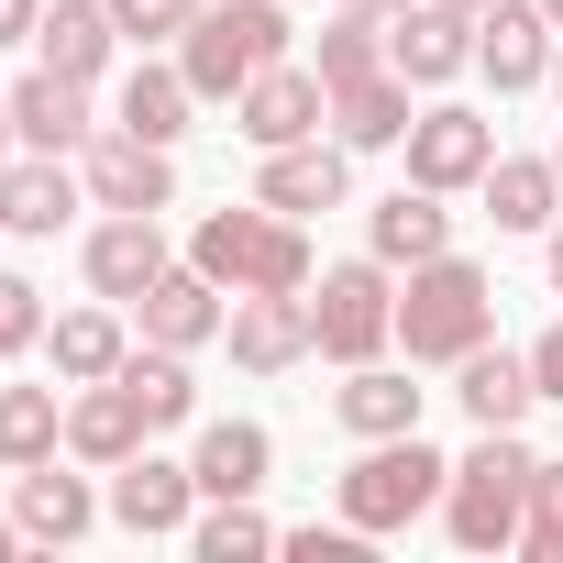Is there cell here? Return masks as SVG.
I'll use <instances>...</instances> for the list:
<instances>
[{
    "label": "cell",
    "instance_id": "cell-9",
    "mask_svg": "<svg viewBox=\"0 0 563 563\" xmlns=\"http://www.w3.org/2000/svg\"><path fill=\"white\" fill-rule=\"evenodd\" d=\"M387 67L409 89H442L475 67V12H453V0H409V12H387Z\"/></svg>",
    "mask_w": 563,
    "mask_h": 563
},
{
    "label": "cell",
    "instance_id": "cell-6",
    "mask_svg": "<svg viewBox=\"0 0 563 563\" xmlns=\"http://www.w3.org/2000/svg\"><path fill=\"white\" fill-rule=\"evenodd\" d=\"M78 177H89L100 210H177V166H166V144H144V133H122V122H100V133L78 144Z\"/></svg>",
    "mask_w": 563,
    "mask_h": 563
},
{
    "label": "cell",
    "instance_id": "cell-21",
    "mask_svg": "<svg viewBox=\"0 0 563 563\" xmlns=\"http://www.w3.org/2000/svg\"><path fill=\"white\" fill-rule=\"evenodd\" d=\"M365 254H376V265H431V254H453V210H442V188H398V199H376V210H365Z\"/></svg>",
    "mask_w": 563,
    "mask_h": 563
},
{
    "label": "cell",
    "instance_id": "cell-14",
    "mask_svg": "<svg viewBox=\"0 0 563 563\" xmlns=\"http://www.w3.org/2000/svg\"><path fill=\"white\" fill-rule=\"evenodd\" d=\"M78 199H89V177H78L67 155H12V166H0V232H23V243L67 232Z\"/></svg>",
    "mask_w": 563,
    "mask_h": 563
},
{
    "label": "cell",
    "instance_id": "cell-30",
    "mask_svg": "<svg viewBox=\"0 0 563 563\" xmlns=\"http://www.w3.org/2000/svg\"><path fill=\"white\" fill-rule=\"evenodd\" d=\"M288 530H276L254 497H199V519H188V552L199 563H254V552H276Z\"/></svg>",
    "mask_w": 563,
    "mask_h": 563
},
{
    "label": "cell",
    "instance_id": "cell-43",
    "mask_svg": "<svg viewBox=\"0 0 563 563\" xmlns=\"http://www.w3.org/2000/svg\"><path fill=\"white\" fill-rule=\"evenodd\" d=\"M552 288H563V221H552Z\"/></svg>",
    "mask_w": 563,
    "mask_h": 563
},
{
    "label": "cell",
    "instance_id": "cell-24",
    "mask_svg": "<svg viewBox=\"0 0 563 563\" xmlns=\"http://www.w3.org/2000/svg\"><path fill=\"white\" fill-rule=\"evenodd\" d=\"M486 221L497 232H552L563 221V166L552 155H497L486 166Z\"/></svg>",
    "mask_w": 563,
    "mask_h": 563
},
{
    "label": "cell",
    "instance_id": "cell-34",
    "mask_svg": "<svg viewBox=\"0 0 563 563\" xmlns=\"http://www.w3.org/2000/svg\"><path fill=\"white\" fill-rule=\"evenodd\" d=\"M310 67H321V89H354V78H376V67H387V23H376V12H343V23L321 34V56H310Z\"/></svg>",
    "mask_w": 563,
    "mask_h": 563
},
{
    "label": "cell",
    "instance_id": "cell-2",
    "mask_svg": "<svg viewBox=\"0 0 563 563\" xmlns=\"http://www.w3.org/2000/svg\"><path fill=\"white\" fill-rule=\"evenodd\" d=\"M276 56H288V0H210L177 34V67H188L199 100H243Z\"/></svg>",
    "mask_w": 563,
    "mask_h": 563
},
{
    "label": "cell",
    "instance_id": "cell-46",
    "mask_svg": "<svg viewBox=\"0 0 563 563\" xmlns=\"http://www.w3.org/2000/svg\"><path fill=\"white\" fill-rule=\"evenodd\" d=\"M552 89H563V45H552Z\"/></svg>",
    "mask_w": 563,
    "mask_h": 563
},
{
    "label": "cell",
    "instance_id": "cell-45",
    "mask_svg": "<svg viewBox=\"0 0 563 563\" xmlns=\"http://www.w3.org/2000/svg\"><path fill=\"white\" fill-rule=\"evenodd\" d=\"M453 12H497V0H453Z\"/></svg>",
    "mask_w": 563,
    "mask_h": 563
},
{
    "label": "cell",
    "instance_id": "cell-17",
    "mask_svg": "<svg viewBox=\"0 0 563 563\" xmlns=\"http://www.w3.org/2000/svg\"><path fill=\"white\" fill-rule=\"evenodd\" d=\"M122 56V23H111V0H45V23H34V67H56V78H89L100 89V67Z\"/></svg>",
    "mask_w": 563,
    "mask_h": 563
},
{
    "label": "cell",
    "instance_id": "cell-11",
    "mask_svg": "<svg viewBox=\"0 0 563 563\" xmlns=\"http://www.w3.org/2000/svg\"><path fill=\"white\" fill-rule=\"evenodd\" d=\"M111 519H122L133 541H166V530L199 519V475L166 464V453H133V464H111Z\"/></svg>",
    "mask_w": 563,
    "mask_h": 563
},
{
    "label": "cell",
    "instance_id": "cell-22",
    "mask_svg": "<svg viewBox=\"0 0 563 563\" xmlns=\"http://www.w3.org/2000/svg\"><path fill=\"white\" fill-rule=\"evenodd\" d=\"M453 398H464L475 431H519L530 398H541V376H530V354H486V343H475V354L453 365Z\"/></svg>",
    "mask_w": 563,
    "mask_h": 563
},
{
    "label": "cell",
    "instance_id": "cell-1",
    "mask_svg": "<svg viewBox=\"0 0 563 563\" xmlns=\"http://www.w3.org/2000/svg\"><path fill=\"white\" fill-rule=\"evenodd\" d=\"M486 332H497V288H486V265H464V254L409 265V299H398V343H409V365H464Z\"/></svg>",
    "mask_w": 563,
    "mask_h": 563
},
{
    "label": "cell",
    "instance_id": "cell-13",
    "mask_svg": "<svg viewBox=\"0 0 563 563\" xmlns=\"http://www.w3.org/2000/svg\"><path fill=\"white\" fill-rule=\"evenodd\" d=\"M232 288H221V276H199V265H166L155 276V288L133 299V321H144V343H177V354H199V343H221V310Z\"/></svg>",
    "mask_w": 563,
    "mask_h": 563
},
{
    "label": "cell",
    "instance_id": "cell-5",
    "mask_svg": "<svg viewBox=\"0 0 563 563\" xmlns=\"http://www.w3.org/2000/svg\"><path fill=\"white\" fill-rule=\"evenodd\" d=\"M310 332H321L332 365H376V354L398 343V265H376V254L321 265V276H310Z\"/></svg>",
    "mask_w": 563,
    "mask_h": 563
},
{
    "label": "cell",
    "instance_id": "cell-26",
    "mask_svg": "<svg viewBox=\"0 0 563 563\" xmlns=\"http://www.w3.org/2000/svg\"><path fill=\"white\" fill-rule=\"evenodd\" d=\"M265 464H276V442H265L254 420H210V431H199V453H188L199 497H254V486H265Z\"/></svg>",
    "mask_w": 563,
    "mask_h": 563
},
{
    "label": "cell",
    "instance_id": "cell-27",
    "mask_svg": "<svg viewBox=\"0 0 563 563\" xmlns=\"http://www.w3.org/2000/svg\"><path fill=\"white\" fill-rule=\"evenodd\" d=\"M188 111H199L188 67H155V56H144V67L122 78V111H111V122H122V133H144V144H177V133H188Z\"/></svg>",
    "mask_w": 563,
    "mask_h": 563
},
{
    "label": "cell",
    "instance_id": "cell-19",
    "mask_svg": "<svg viewBox=\"0 0 563 563\" xmlns=\"http://www.w3.org/2000/svg\"><path fill=\"white\" fill-rule=\"evenodd\" d=\"M343 188H354V166H343V144H321V133H310V144H276L265 177H254V199L288 210V221H299V210H343Z\"/></svg>",
    "mask_w": 563,
    "mask_h": 563
},
{
    "label": "cell",
    "instance_id": "cell-40",
    "mask_svg": "<svg viewBox=\"0 0 563 563\" xmlns=\"http://www.w3.org/2000/svg\"><path fill=\"white\" fill-rule=\"evenodd\" d=\"M23 155V133H12V100H0V166H12Z\"/></svg>",
    "mask_w": 563,
    "mask_h": 563
},
{
    "label": "cell",
    "instance_id": "cell-29",
    "mask_svg": "<svg viewBox=\"0 0 563 563\" xmlns=\"http://www.w3.org/2000/svg\"><path fill=\"white\" fill-rule=\"evenodd\" d=\"M332 409H343V431H354V442H387V431H420V387H409L398 365H354Z\"/></svg>",
    "mask_w": 563,
    "mask_h": 563
},
{
    "label": "cell",
    "instance_id": "cell-38",
    "mask_svg": "<svg viewBox=\"0 0 563 563\" xmlns=\"http://www.w3.org/2000/svg\"><path fill=\"white\" fill-rule=\"evenodd\" d=\"M530 376H541V398H563V321L530 343Z\"/></svg>",
    "mask_w": 563,
    "mask_h": 563
},
{
    "label": "cell",
    "instance_id": "cell-18",
    "mask_svg": "<svg viewBox=\"0 0 563 563\" xmlns=\"http://www.w3.org/2000/svg\"><path fill=\"white\" fill-rule=\"evenodd\" d=\"M12 133H23V155H78L100 122H89V78H56V67H34L23 89H12Z\"/></svg>",
    "mask_w": 563,
    "mask_h": 563
},
{
    "label": "cell",
    "instance_id": "cell-42",
    "mask_svg": "<svg viewBox=\"0 0 563 563\" xmlns=\"http://www.w3.org/2000/svg\"><path fill=\"white\" fill-rule=\"evenodd\" d=\"M12 552H23V519H0V563H12Z\"/></svg>",
    "mask_w": 563,
    "mask_h": 563
},
{
    "label": "cell",
    "instance_id": "cell-16",
    "mask_svg": "<svg viewBox=\"0 0 563 563\" xmlns=\"http://www.w3.org/2000/svg\"><path fill=\"white\" fill-rule=\"evenodd\" d=\"M144 431H155V420H144V398H133L122 376H100V387H78V398H67V453H78V464H100V475H111V464H133V453H144Z\"/></svg>",
    "mask_w": 563,
    "mask_h": 563
},
{
    "label": "cell",
    "instance_id": "cell-44",
    "mask_svg": "<svg viewBox=\"0 0 563 563\" xmlns=\"http://www.w3.org/2000/svg\"><path fill=\"white\" fill-rule=\"evenodd\" d=\"M541 23H552V34H563V0H541Z\"/></svg>",
    "mask_w": 563,
    "mask_h": 563
},
{
    "label": "cell",
    "instance_id": "cell-7",
    "mask_svg": "<svg viewBox=\"0 0 563 563\" xmlns=\"http://www.w3.org/2000/svg\"><path fill=\"white\" fill-rule=\"evenodd\" d=\"M332 122V89H321V67H288V56H276L243 100H232V133L254 144V155H276V144H310Z\"/></svg>",
    "mask_w": 563,
    "mask_h": 563
},
{
    "label": "cell",
    "instance_id": "cell-28",
    "mask_svg": "<svg viewBox=\"0 0 563 563\" xmlns=\"http://www.w3.org/2000/svg\"><path fill=\"white\" fill-rule=\"evenodd\" d=\"M111 376H122V387L144 398V420H155V431L199 420V376H188V354H177V343H133V354H122Z\"/></svg>",
    "mask_w": 563,
    "mask_h": 563
},
{
    "label": "cell",
    "instance_id": "cell-47",
    "mask_svg": "<svg viewBox=\"0 0 563 563\" xmlns=\"http://www.w3.org/2000/svg\"><path fill=\"white\" fill-rule=\"evenodd\" d=\"M552 166H563V144H552Z\"/></svg>",
    "mask_w": 563,
    "mask_h": 563
},
{
    "label": "cell",
    "instance_id": "cell-37",
    "mask_svg": "<svg viewBox=\"0 0 563 563\" xmlns=\"http://www.w3.org/2000/svg\"><path fill=\"white\" fill-rule=\"evenodd\" d=\"M23 343H45V288L34 276H0V354H23Z\"/></svg>",
    "mask_w": 563,
    "mask_h": 563
},
{
    "label": "cell",
    "instance_id": "cell-15",
    "mask_svg": "<svg viewBox=\"0 0 563 563\" xmlns=\"http://www.w3.org/2000/svg\"><path fill=\"white\" fill-rule=\"evenodd\" d=\"M552 23H541V0H497V12H475V67L497 78V89H541L552 78Z\"/></svg>",
    "mask_w": 563,
    "mask_h": 563
},
{
    "label": "cell",
    "instance_id": "cell-23",
    "mask_svg": "<svg viewBox=\"0 0 563 563\" xmlns=\"http://www.w3.org/2000/svg\"><path fill=\"white\" fill-rule=\"evenodd\" d=\"M12 519H23V541H89L100 497H89V475H56V453H45L12 475Z\"/></svg>",
    "mask_w": 563,
    "mask_h": 563
},
{
    "label": "cell",
    "instance_id": "cell-25",
    "mask_svg": "<svg viewBox=\"0 0 563 563\" xmlns=\"http://www.w3.org/2000/svg\"><path fill=\"white\" fill-rule=\"evenodd\" d=\"M45 354H56V376L67 387H100L133 343H122V299H100V310H67V321H45Z\"/></svg>",
    "mask_w": 563,
    "mask_h": 563
},
{
    "label": "cell",
    "instance_id": "cell-32",
    "mask_svg": "<svg viewBox=\"0 0 563 563\" xmlns=\"http://www.w3.org/2000/svg\"><path fill=\"white\" fill-rule=\"evenodd\" d=\"M67 442V409H56V387H0V464H45Z\"/></svg>",
    "mask_w": 563,
    "mask_h": 563
},
{
    "label": "cell",
    "instance_id": "cell-8",
    "mask_svg": "<svg viewBox=\"0 0 563 563\" xmlns=\"http://www.w3.org/2000/svg\"><path fill=\"white\" fill-rule=\"evenodd\" d=\"M486 166H497V122L486 111H453L442 100V111L409 122V188H442L453 199V188H486Z\"/></svg>",
    "mask_w": 563,
    "mask_h": 563
},
{
    "label": "cell",
    "instance_id": "cell-36",
    "mask_svg": "<svg viewBox=\"0 0 563 563\" xmlns=\"http://www.w3.org/2000/svg\"><path fill=\"white\" fill-rule=\"evenodd\" d=\"M210 12V0H111V23H122V45H177L188 23Z\"/></svg>",
    "mask_w": 563,
    "mask_h": 563
},
{
    "label": "cell",
    "instance_id": "cell-12",
    "mask_svg": "<svg viewBox=\"0 0 563 563\" xmlns=\"http://www.w3.org/2000/svg\"><path fill=\"white\" fill-rule=\"evenodd\" d=\"M78 265H89V288H100V299H122V310H133V299L155 288V276H166L177 254H166L155 210H111V221L89 232V254H78Z\"/></svg>",
    "mask_w": 563,
    "mask_h": 563
},
{
    "label": "cell",
    "instance_id": "cell-31",
    "mask_svg": "<svg viewBox=\"0 0 563 563\" xmlns=\"http://www.w3.org/2000/svg\"><path fill=\"white\" fill-rule=\"evenodd\" d=\"M265 221H276L265 199H254V210H210V221L188 232V265H199V276H221V288H243V276H254V243H265Z\"/></svg>",
    "mask_w": 563,
    "mask_h": 563
},
{
    "label": "cell",
    "instance_id": "cell-10",
    "mask_svg": "<svg viewBox=\"0 0 563 563\" xmlns=\"http://www.w3.org/2000/svg\"><path fill=\"white\" fill-rule=\"evenodd\" d=\"M221 343H232V365H243V376H288L299 354H321L310 299H276V288H243V299H232V321H221Z\"/></svg>",
    "mask_w": 563,
    "mask_h": 563
},
{
    "label": "cell",
    "instance_id": "cell-3",
    "mask_svg": "<svg viewBox=\"0 0 563 563\" xmlns=\"http://www.w3.org/2000/svg\"><path fill=\"white\" fill-rule=\"evenodd\" d=\"M442 486H453V464L420 442V431H387V442H365L354 464H343V519L365 530V541H387V530H409L420 508H442Z\"/></svg>",
    "mask_w": 563,
    "mask_h": 563
},
{
    "label": "cell",
    "instance_id": "cell-33",
    "mask_svg": "<svg viewBox=\"0 0 563 563\" xmlns=\"http://www.w3.org/2000/svg\"><path fill=\"white\" fill-rule=\"evenodd\" d=\"M310 276H321V265H310V232H299L288 210H276V221H265V243H254V276H243V288H276V299H310ZM243 288H232V299H243Z\"/></svg>",
    "mask_w": 563,
    "mask_h": 563
},
{
    "label": "cell",
    "instance_id": "cell-39",
    "mask_svg": "<svg viewBox=\"0 0 563 563\" xmlns=\"http://www.w3.org/2000/svg\"><path fill=\"white\" fill-rule=\"evenodd\" d=\"M34 23H45V0H0V45H34Z\"/></svg>",
    "mask_w": 563,
    "mask_h": 563
},
{
    "label": "cell",
    "instance_id": "cell-20",
    "mask_svg": "<svg viewBox=\"0 0 563 563\" xmlns=\"http://www.w3.org/2000/svg\"><path fill=\"white\" fill-rule=\"evenodd\" d=\"M409 78L398 67H376V78H354V89H332V144L343 155H387V144H409Z\"/></svg>",
    "mask_w": 563,
    "mask_h": 563
},
{
    "label": "cell",
    "instance_id": "cell-41",
    "mask_svg": "<svg viewBox=\"0 0 563 563\" xmlns=\"http://www.w3.org/2000/svg\"><path fill=\"white\" fill-rule=\"evenodd\" d=\"M343 12H376V23H387V12H409V0H343Z\"/></svg>",
    "mask_w": 563,
    "mask_h": 563
},
{
    "label": "cell",
    "instance_id": "cell-35",
    "mask_svg": "<svg viewBox=\"0 0 563 563\" xmlns=\"http://www.w3.org/2000/svg\"><path fill=\"white\" fill-rule=\"evenodd\" d=\"M530 563H563V464H530V519H519Z\"/></svg>",
    "mask_w": 563,
    "mask_h": 563
},
{
    "label": "cell",
    "instance_id": "cell-4",
    "mask_svg": "<svg viewBox=\"0 0 563 563\" xmlns=\"http://www.w3.org/2000/svg\"><path fill=\"white\" fill-rule=\"evenodd\" d=\"M519 519H530V453L508 431H475V453L442 486V530L464 552H519Z\"/></svg>",
    "mask_w": 563,
    "mask_h": 563
}]
</instances>
